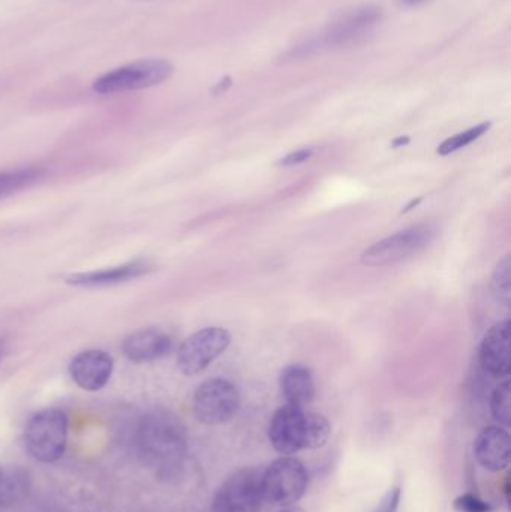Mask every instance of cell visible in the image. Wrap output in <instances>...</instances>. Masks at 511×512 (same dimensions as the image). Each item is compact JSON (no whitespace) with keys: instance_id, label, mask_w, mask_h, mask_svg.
<instances>
[{"instance_id":"6da1fadb","label":"cell","mask_w":511,"mask_h":512,"mask_svg":"<svg viewBox=\"0 0 511 512\" xmlns=\"http://www.w3.org/2000/svg\"><path fill=\"white\" fill-rule=\"evenodd\" d=\"M138 453L159 477L170 478L179 472L188 448L182 421L173 412L155 409L147 412L137 427Z\"/></svg>"},{"instance_id":"7a4b0ae2","label":"cell","mask_w":511,"mask_h":512,"mask_svg":"<svg viewBox=\"0 0 511 512\" xmlns=\"http://www.w3.org/2000/svg\"><path fill=\"white\" fill-rule=\"evenodd\" d=\"M332 427L323 415L285 405L276 411L269 426L270 444L282 456L302 450H318L329 441Z\"/></svg>"},{"instance_id":"3957f363","label":"cell","mask_w":511,"mask_h":512,"mask_svg":"<svg viewBox=\"0 0 511 512\" xmlns=\"http://www.w3.org/2000/svg\"><path fill=\"white\" fill-rule=\"evenodd\" d=\"M69 418L63 409L48 408L32 415L26 430L24 444L30 456L41 463L62 459L68 444Z\"/></svg>"},{"instance_id":"277c9868","label":"cell","mask_w":511,"mask_h":512,"mask_svg":"<svg viewBox=\"0 0 511 512\" xmlns=\"http://www.w3.org/2000/svg\"><path fill=\"white\" fill-rule=\"evenodd\" d=\"M173 74V63L168 60H135L96 78L92 89L98 95H116V93L132 92V90L149 89L164 83Z\"/></svg>"},{"instance_id":"5b68a950","label":"cell","mask_w":511,"mask_h":512,"mask_svg":"<svg viewBox=\"0 0 511 512\" xmlns=\"http://www.w3.org/2000/svg\"><path fill=\"white\" fill-rule=\"evenodd\" d=\"M380 23L381 9L377 6L368 5L351 9L342 14L338 20L330 23L317 39L302 50H338V48L362 44L369 36L374 35Z\"/></svg>"},{"instance_id":"8992f818","label":"cell","mask_w":511,"mask_h":512,"mask_svg":"<svg viewBox=\"0 0 511 512\" xmlns=\"http://www.w3.org/2000/svg\"><path fill=\"white\" fill-rule=\"evenodd\" d=\"M308 471L300 460L282 456L263 472V498L275 507H293L308 490Z\"/></svg>"},{"instance_id":"52a82bcc","label":"cell","mask_w":511,"mask_h":512,"mask_svg":"<svg viewBox=\"0 0 511 512\" xmlns=\"http://www.w3.org/2000/svg\"><path fill=\"white\" fill-rule=\"evenodd\" d=\"M263 471L243 468L233 472L213 496L210 512H260L263 504Z\"/></svg>"},{"instance_id":"ba28073f","label":"cell","mask_w":511,"mask_h":512,"mask_svg":"<svg viewBox=\"0 0 511 512\" xmlns=\"http://www.w3.org/2000/svg\"><path fill=\"white\" fill-rule=\"evenodd\" d=\"M240 408V394L236 385L227 379L215 378L203 382L195 390L192 412L201 424L221 426L236 417Z\"/></svg>"},{"instance_id":"9c48e42d","label":"cell","mask_w":511,"mask_h":512,"mask_svg":"<svg viewBox=\"0 0 511 512\" xmlns=\"http://www.w3.org/2000/svg\"><path fill=\"white\" fill-rule=\"evenodd\" d=\"M435 237H437V230L431 225H417V227L399 231L366 249L362 254V262L369 267L398 264L425 251L434 242Z\"/></svg>"},{"instance_id":"30bf717a","label":"cell","mask_w":511,"mask_h":512,"mask_svg":"<svg viewBox=\"0 0 511 512\" xmlns=\"http://www.w3.org/2000/svg\"><path fill=\"white\" fill-rule=\"evenodd\" d=\"M231 343L225 328L209 327L197 331L180 345L177 351V366L186 376L198 375L206 370L216 358L221 357Z\"/></svg>"},{"instance_id":"8fae6325","label":"cell","mask_w":511,"mask_h":512,"mask_svg":"<svg viewBox=\"0 0 511 512\" xmlns=\"http://www.w3.org/2000/svg\"><path fill=\"white\" fill-rule=\"evenodd\" d=\"M113 370V357L102 349H86L78 352L68 367L69 376L74 384L90 393H96L107 387Z\"/></svg>"},{"instance_id":"7c38bea8","label":"cell","mask_w":511,"mask_h":512,"mask_svg":"<svg viewBox=\"0 0 511 512\" xmlns=\"http://www.w3.org/2000/svg\"><path fill=\"white\" fill-rule=\"evenodd\" d=\"M174 349L173 337L158 328H141L125 337L122 352L132 363H152Z\"/></svg>"},{"instance_id":"4fadbf2b","label":"cell","mask_w":511,"mask_h":512,"mask_svg":"<svg viewBox=\"0 0 511 512\" xmlns=\"http://www.w3.org/2000/svg\"><path fill=\"white\" fill-rule=\"evenodd\" d=\"M153 270L155 267L152 262L146 261V259H135V261H129L126 264L117 265V267L71 274L66 277L65 282L68 285L80 286V288H104V286L131 282V280L152 273Z\"/></svg>"},{"instance_id":"5bb4252c","label":"cell","mask_w":511,"mask_h":512,"mask_svg":"<svg viewBox=\"0 0 511 512\" xmlns=\"http://www.w3.org/2000/svg\"><path fill=\"white\" fill-rule=\"evenodd\" d=\"M474 456L480 466L491 472L506 471L510 466V435L501 427L483 429L474 441Z\"/></svg>"},{"instance_id":"9a60e30c","label":"cell","mask_w":511,"mask_h":512,"mask_svg":"<svg viewBox=\"0 0 511 512\" xmlns=\"http://www.w3.org/2000/svg\"><path fill=\"white\" fill-rule=\"evenodd\" d=\"M480 364L489 375L506 378L510 375V322H498L480 346Z\"/></svg>"},{"instance_id":"2e32d148","label":"cell","mask_w":511,"mask_h":512,"mask_svg":"<svg viewBox=\"0 0 511 512\" xmlns=\"http://www.w3.org/2000/svg\"><path fill=\"white\" fill-rule=\"evenodd\" d=\"M281 393L287 405L305 408L314 400L315 382L311 370L303 364H291L281 373Z\"/></svg>"},{"instance_id":"e0dca14e","label":"cell","mask_w":511,"mask_h":512,"mask_svg":"<svg viewBox=\"0 0 511 512\" xmlns=\"http://www.w3.org/2000/svg\"><path fill=\"white\" fill-rule=\"evenodd\" d=\"M32 475L21 466H0V508H11L29 498Z\"/></svg>"},{"instance_id":"ac0fdd59","label":"cell","mask_w":511,"mask_h":512,"mask_svg":"<svg viewBox=\"0 0 511 512\" xmlns=\"http://www.w3.org/2000/svg\"><path fill=\"white\" fill-rule=\"evenodd\" d=\"M45 171L39 167H20L0 171V200L39 183Z\"/></svg>"},{"instance_id":"d6986e66","label":"cell","mask_w":511,"mask_h":512,"mask_svg":"<svg viewBox=\"0 0 511 512\" xmlns=\"http://www.w3.org/2000/svg\"><path fill=\"white\" fill-rule=\"evenodd\" d=\"M491 125V122L480 123V125L473 126V128L467 129V131L459 132V134L447 138V140L438 147V155H452V153L470 146L471 143L483 137V135L491 129Z\"/></svg>"},{"instance_id":"ffe728a7","label":"cell","mask_w":511,"mask_h":512,"mask_svg":"<svg viewBox=\"0 0 511 512\" xmlns=\"http://www.w3.org/2000/svg\"><path fill=\"white\" fill-rule=\"evenodd\" d=\"M491 411L498 423L503 424L504 427L510 426V381H504L503 384L495 388L491 397Z\"/></svg>"},{"instance_id":"44dd1931","label":"cell","mask_w":511,"mask_h":512,"mask_svg":"<svg viewBox=\"0 0 511 512\" xmlns=\"http://www.w3.org/2000/svg\"><path fill=\"white\" fill-rule=\"evenodd\" d=\"M510 256H504L500 262H498L497 268H495L494 276H492V291H494L495 297L500 303L509 306L510 303Z\"/></svg>"},{"instance_id":"7402d4cb","label":"cell","mask_w":511,"mask_h":512,"mask_svg":"<svg viewBox=\"0 0 511 512\" xmlns=\"http://www.w3.org/2000/svg\"><path fill=\"white\" fill-rule=\"evenodd\" d=\"M455 510L458 512H491L492 507L474 493H465L455 501Z\"/></svg>"},{"instance_id":"603a6c76","label":"cell","mask_w":511,"mask_h":512,"mask_svg":"<svg viewBox=\"0 0 511 512\" xmlns=\"http://www.w3.org/2000/svg\"><path fill=\"white\" fill-rule=\"evenodd\" d=\"M402 490L401 487L396 486L390 489L386 495L381 499L378 507L374 512H398L399 504H401Z\"/></svg>"},{"instance_id":"cb8c5ba5","label":"cell","mask_w":511,"mask_h":512,"mask_svg":"<svg viewBox=\"0 0 511 512\" xmlns=\"http://www.w3.org/2000/svg\"><path fill=\"white\" fill-rule=\"evenodd\" d=\"M314 155V150L312 149H300L297 152L290 153V155L282 158L281 161L278 162V165L281 167H293V165L303 164V162L309 161Z\"/></svg>"},{"instance_id":"d4e9b609","label":"cell","mask_w":511,"mask_h":512,"mask_svg":"<svg viewBox=\"0 0 511 512\" xmlns=\"http://www.w3.org/2000/svg\"><path fill=\"white\" fill-rule=\"evenodd\" d=\"M231 80L230 77L225 78V80H222L221 83L218 84V86L215 87V90L213 92L215 93H222L225 92V90L230 87Z\"/></svg>"},{"instance_id":"484cf974","label":"cell","mask_w":511,"mask_h":512,"mask_svg":"<svg viewBox=\"0 0 511 512\" xmlns=\"http://www.w3.org/2000/svg\"><path fill=\"white\" fill-rule=\"evenodd\" d=\"M422 201H423V197H419V198H417V200L411 201L410 204H407V206H405V209H402V213L411 212V210H414V209H416V207H419V204L422 203Z\"/></svg>"},{"instance_id":"4316f807","label":"cell","mask_w":511,"mask_h":512,"mask_svg":"<svg viewBox=\"0 0 511 512\" xmlns=\"http://www.w3.org/2000/svg\"><path fill=\"white\" fill-rule=\"evenodd\" d=\"M408 143H410V137H399L393 141L392 146L395 147V149H399V147L407 146Z\"/></svg>"},{"instance_id":"83f0119b","label":"cell","mask_w":511,"mask_h":512,"mask_svg":"<svg viewBox=\"0 0 511 512\" xmlns=\"http://www.w3.org/2000/svg\"><path fill=\"white\" fill-rule=\"evenodd\" d=\"M6 351H8V346H6L5 340H3L2 337H0V361H2L3 358H5Z\"/></svg>"},{"instance_id":"f1b7e54d","label":"cell","mask_w":511,"mask_h":512,"mask_svg":"<svg viewBox=\"0 0 511 512\" xmlns=\"http://www.w3.org/2000/svg\"><path fill=\"white\" fill-rule=\"evenodd\" d=\"M279 512H305L302 510V508L299 507H287L284 508V510H281Z\"/></svg>"},{"instance_id":"f546056e","label":"cell","mask_w":511,"mask_h":512,"mask_svg":"<svg viewBox=\"0 0 511 512\" xmlns=\"http://www.w3.org/2000/svg\"><path fill=\"white\" fill-rule=\"evenodd\" d=\"M404 2H407V3H417V2H420V0H404Z\"/></svg>"},{"instance_id":"4dcf8cb0","label":"cell","mask_w":511,"mask_h":512,"mask_svg":"<svg viewBox=\"0 0 511 512\" xmlns=\"http://www.w3.org/2000/svg\"><path fill=\"white\" fill-rule=\"evenodd\" d=\"M134 2H146V0H134Z\"/></svg>"}]
</instances>
